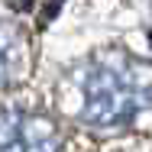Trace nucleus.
<instances>
[{"instance_id":"nucleus-1","label":"nucleus","mask_w":152,"mask_h":152,"mask_svg":"<svg viewBox=\"0 0 152 152\" xmlns=\"http://www.w3.org/2000/svg\"><path fill=\"white\" fill-rule=\"evenodd\" d=\"M81 104L91 126H126L152 107V78L126 58L94 61L81 81Z\"/></svg>"},{"instance_id":"nucleus-2","label":"nucleus","mask_w":152,"mask_h":152,"mask_svg":"<svg viewBox=\"0 0 152 152\" xmlns=\"http://www.w3.org/2000/svg\"><path fill=\"white\" fill-rule=\"evenodd\" d=\"M0 152H58V129L42 113L0 110Z\"/></svg>"},{"instance_id":"nucleus-3","label":"nucleus","mask_w":152,"mask_h":152,"mask_svg":"<svg viewBox=\"0 0 152 152\" xmlns=\"http://www.w3.org/2000/svg\"><path fill=\"white\" fill-rule=\"evenodd\" d=\"M16 61H20V49H16V39L10 36V29L0 26V88L13 78L16 71Z\"/></svg>"}]
</instances>
